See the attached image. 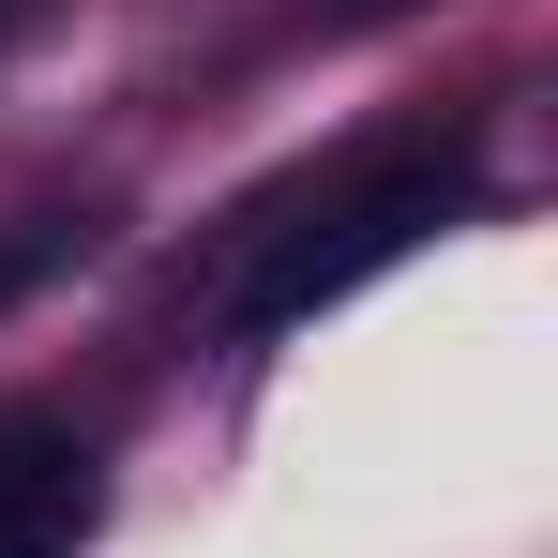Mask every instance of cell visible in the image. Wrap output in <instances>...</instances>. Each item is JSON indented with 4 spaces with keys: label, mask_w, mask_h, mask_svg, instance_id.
<instances>
[{
    "label": "cell",
    "mask_w": 558,
    "mask_h": 558,
    "mask_svg": "<svg viewBox=\"0 0 558 558\" xmlns=\"http://www.w3.org/2000/svg\"><path fill=\"white\" fill-rule=\"evenodd\" d=\"M468 196H483V136H408V151L348 167L332 196H287L272 227H242L227 317H242V332H302V317H332L348 287H377L392 257H423Z\"/></svg>",
    "instance_id": "obj_1"
},
{
    "label": "cell",
    "mask_w": 558,
    "mask_h": 558,
    "mask_svg": "<svg viewBox=\"0 0 558 558\" xmlns=\"http://www.w3.org/2000/svg\"><path fill=\"white\" fill-rule=\"evenodd\" d=\"M92 513H106V468L76 423H0V558H76L92 544Z\"/></svg>",
    "instance_id": "obj_2"
},
{
    "label": "cell",
    "mask_w": 558,
    "mask_h": 558,
    "mask_svg": "<svg viewBox=\"0 0 558 558\" xmlns=\"http://www.w3.org/2000/svg\"><path fill=\"white\" fill-rule=\"evenodd\" d=\"M92 242H106V211H76V196L0 211V317H15V302H46L61 272H92Z\"/></svg>",
    "instance_id": "obj_3"
},
{
    "label": "cell",
    "mask_w": 558,
    "mask_h": 558,
    "mask_svg": "<svg viewBox=\"0 0 558 558\" xmlns=\"http://www.w3.org/2000/svg\"><path fill=\"white\" fill-rule=\"evenodd\" d=\"M31 15H46V0H0V46H15V31H31Z\"/></svg>",
    "instance_id": "obj_4"
}]
</instances>
